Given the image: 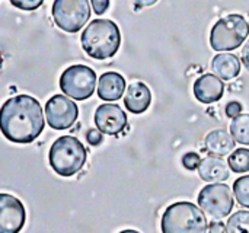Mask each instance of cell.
Here are the masks:
<instances>
[{
    "instance_id": "obj_15",
    "label": "cell",
    "mask_w": 249,
    "mask_h": 233,
    "mask_svg": "<svg viewBox=\"0 0 249 233\" xmlns=\"http://www.w3.org/2000/svg\"><path fill=\"white\" fill-rule=\"evenodd\" d=\"M236 140L233 139L232 134H229L226 130H213L206 136V149L210 155L223 158L229 153L235 152V143Z\"/></svg>"
},
{
    "instance_id": "obj_28",
    "label": "cell",
    "mask_w": 249,
    "mask_h": 233,
    "mask_svg": "<svg viewBox=\"0 0 249 233\" xmlns=\"http://www.w3.org/2000/svg\"><path fill=\"white\" fill-rule=\"evenodd\" d=\"M242 63L249 70V39L245 42V47L242 48Z\"/></svg>"
},
{
    "instance_id": "obj_8",
    "label": "cell",
    "mask_w": 249,
    "mask_h": 233,
    "mask_svg": "<svg viewBox=\"0 0 249 233\" xmlns=\"http://www.w3.org/2000/svg\"><path fill=\"white\" fill-rule=\"evenodd\" d=\"M198 206L212 219L222 220L232 213L235 201L226 184H209L198 194Z\"/></svg>"
},
{
    "instance_id": "obj_5",
    "label": "cell",
    "mask_w": 249,
    "mask_h": 233,
    "mask_svg": "<svg viewBox=\"0 0 249 233\" xmlns=\"http://www.w3.org/2000/svg\"><path fill=\"white\" fill-rule=\"evenodd\" d=\"M249 35V23L242 15L232 13L219 19L210 32V45L216 51L239 48Z\"/></svg>"
},
{
    "instance_id": "obj_25",
    "label": "cell",
    "mask_w": 249,
    "mask_h": 233,
    "mask_svg": "<svg viewBox=\"0 0 249 233\" xmlns=\"http://www.w3.org/2000/svg\"><path fill=\"white\" fill-rule=\"evenodd\" d=\"M86 139H88V143L90 146H99L102 143V140H104L102 133L96 131V130H89L88 134H86Z\"/></svg>"
},
{
    "instance_id": "obj_4",
    "label": "cell",
    "mask_w": 249,
    "mask_h": 233,
    "mask_svg": "<svg viewBox=\"0 0 249 233\" xmlns=\"http://www.w3.org/2000/svg\"><path fill=\"white\" fill-rule=\"evenodd\" d=\"M162 233H207V219L198 206L190 201H178L163 212Z\"/></svg>"
},
{
    "instance_id": "obj_14",
    "label": "cell",
    "mask_w": 249,
    "mask_h": 233,
    "mask_svg": "<svg viewBox=\"0 0 249 233\" xmlns=\"http://www.w3.org/2000/svg\"><path fill=\"white\" fill-rule=\"evenodd\" d=\"M125 90V79L117 72H107L99 77L98 96L104 101H118Z\"/></svg>"
},
{
    "instance_id": "obj_19",
    "label": "cell",
    "mask_w": 249,
    "mask_h": 233,
    "mask_svg": "<svg viewBox=\"0 0 249 233\" xmlns=\"http://www.w3.org/2000/svg\"><path fill=\"white\" fill-rule=\"evenodd\" d=\"M226 233H249V212L239 210L233 213L226 223Z\"/></svg>"
},
{
    "instance_id": "obj_10",
    "label": "cell",
    "mask_w": 249,
    "mask_h": 233,
    "mask_svg": "<svg viewBox=\"0 0 249 233\" xmlns=\"http://www.w3.org/2000/svg\"><path fill=\"white\" fill-rule=\"evenodd\" d=\"M26 222L22 201L10 194H0V233H19Z\"/></svg>"
},
{
    "instance_id": "obj_26",
    "label": "cell",
    "mask_w": 249,
    "mask_h": 233,
    "mask_svg": "<svg viewBox=\"0 0 249 233\" xmlns=\"http://www.w3.org/2000/svg\"><path fill=\"white\" fill-rule=\"evenodd\" d=\"M92 7L96 15H102L109 7V0H92Z\"/></svg>"
},
{
    "instance_id": "obj_7",
    "label": "cell",
    "mask_w": 249,
    "mask_h": 233,
    "mask_svg": "<svg viewBox=\"0 0 249 233\" xmlns=\"http://www.w3.org/2000/svg\"><path fill=\"white\" fill-rule=\"evenodd\" d=\"M96 86V73L83 64H74L67 67L60 76V89L67 96L76 101H85L90 98Z\"/></svg>"
},
{
    "instance_id": "obj_13",
    "label": "cell",
    "mask_w": 249,
    "mask_h": 233,
    "mask_svg": "<svg viewBox=\"0 0 249 233\" xmlns=\"http://www.w3.org/2000/svg\"><path fill=\"white\" fill-rule=\"evenodd\" d=\"M152 102V92L143 82H134L128 86L124 105L133 114H143Z\"/></svg>"
},
{
    "instance_id": "obj_29",
    "label": "cell",
    "mask_w": 249,
    "mask_h": 233,
    "mask_svg": "<svg viewBox=\"0 0 249 233\" xmlns=\"http://www.w3.org/2000/svg\"><path fill=\"white\" fill-rule=\"evenodd\" d=\"M158 0H133V3L137 7H147V6H153Z\"/></svg>"
},
{
    "instance_id": "obj_3",
    "label": "cell",
    "mask_w": 249,
    "mask_h": 233,
    "mask_svg": "<svg viewBox=\"0 0 249 233\" xmlns=\"http://www.w3.org/2000/svg\"><path fill=\"white\" fill-rule=\"evenodd\" d=\"M88 152L82 142L74 136L58 137L50 149L48 161L51 169L64 178L76 175L85 166Z\"/></svg>"
},
{
    "instance_id": "obj_6",
    "label": "cell",
    "mask_w": 249,
    "mask_h": 233,
    "mask_svg": "<svg viewBox=\"0 0 249 233\" xmlns=\"http://www.w3.org/2000/svg\"><path fill=\"white\" fill-rule=\"evenodd\" d=\"M53 19L64 32H79L90 18V6L88 0H54Z\"/></svg>"
},
{
    "instance_id": "obj_27",
    "label": "cell",
    "mask_w": 249,
    "mask_h": 233,
    "mask_svg": "<svg viewBox=\"0 0 249 233\" xmlns=\"http://www.w3.org/2000/svg\"><path fill=\"white\" fill-rule=\"evenodd\" d=\"M226 232V228L223 225V222H219V220H214L210 223V228H209V233H225Z\"/></svg>"
},
{
    "instance_id": "obj_12",
    "label": "cell",
    "mask_w": 249,
    "mask_h": 233,
    "mask_svg": "<svg viewBox=\"0 0 249 233\" xmlns=\"http://www.w3.org/2000/svg\"><path fill=\"white\" fill-rule=\"evenodd\" d=\"M225 83L216 74H203L194 83V96L203 104H214L222 99Z\"/></svg>"
},
{
    "instance_id": "obj_22",
    "label": "cell",
    "mask_w": 249,
    "mask_h": 233,
    "mask_svg": "<svg viewBox=\"0 0 249 233\" xmlns=\"http://www.w3.org/2000/svg\"><path fill=\"white\" fill-rule=\"evenodd\" d=\"M200 163H201V159H200V156L196 152H188V153H185L182 156V165L188 171L198 169L200 168Z\"/></svg>"
},
{
    "instance_id": "obj_17",
    "label": "cell",
    "mask_w": 249,
    "mask_h": 233,
    "mask_svg": "<svg viewBox=\"0 0 249 233\" xmlns=\"http://www.w3.org/2000/svg\"><path fill=\"white\" fill-rule=\"evenodd\" d=\"M212 69L222 80H232L241 73V61L235 54L222 53L213 58Z\"/></svg>"
},
{
    "instance_id": "obj_1",
    "label": "cell",
    "mask_w": 249,
    "mask_h": 233,
    "mask_svg": "<svg viewBox=\"0 0 249 233\" xmlns=\"http://www.w3.org/2000/svg\"><path fill=\"white\" fill-rule=\"evenodd\" d=\"M45 127L41 104L29 95H18L7 99L0 112L3 136L19 144L35 142Z\"/></svg>"
},
{
    "instance_id": "obj_16",
    "label": "cell",
    "mask_w": 249,
    "mask_h": 233,
    "mask_svg": "<svg viewBox=\"0 0 249 233\" xmlns=\"http://www.w3.org/2000/svg\"><path fill=\"white\" fill-rule=\"evenodd\" d=\"M198 175L206 182L219 184L229 178V168L223 159L217 156H209L201 161L198 168Z\"/></svg>"
},
{
    "instance_id": "obj_11",
    "label": "cell",
    "mask_w": 249,
    "mask_h": 233,
    "mask_svg": "<svg viewBox=\"0 0 249 233\" xmlns=\"http://www.w3.org/2000/svg\"><path fill=\"white\" fill-rule=\"evenodd\" d=\"M127 124L125 112L115 104L99 105L95 111V125L102 134L118 136L125 130Z\"/></svg>"
},
{
    "instance_id": "obj_2",
    "label": "cell",
    "mask_w": 249,
    "mask_h": 233,
    "mask_svg": "<svg viewBox=\"0 0 249 233\" xmlns=\"http://www.w3.org/2000/svg\"><path fill=\"white\" fill-rule=\"evenodd\" d=\"M80 42L89 57L96 60L111 58L120 50V28L109 19H95L82 32Z\"/></svg>"
},
{
    "instance_id": "obj_30",
    "label": "cell",
    "mask_w": 249,
    "mask_h": 233,
    "mask_svg": "<svg viewBox=\"0 0 249 233\" xmlns=\"http://www.w3.org/2000/svg\"><path fill=\"white\" fill-rule=\"evenodd\" d=\"M120 233H140V232H137V231H133V229H125V231H123V232H120Z\"/></svg>"
},
{
    "instance_id": "obj_9",
    "label": "cell",
    "mask_w": 249,
    "mask_h": 233,
    "mask_svg": "<svg viewBox=\"0 0 249 233\" xmlns=\"http://www.w3.org/2000/svg\"><path fill=\"white\" fill-rule=\"evenodd\" d=\"M45 115L47 124L51 128L66 130L76 123L79 108L73 101H70V98L64 95H54L45 104Z\"/></svg>"
},
{
    "instance_id": "obj_23",
    "label": "cell",
    "mask_w": 249,
    "mask_h": 233,
    "mask_svg": "<svg viewBox=\"0 0 249 233\" xmlns=\"http://www.w3.org/2000/svg\"><path fill=\"white\" fill-rule=\"evenodd\" d=\"M15 7L20 9V10H26V12H31V10H35L38 9L44 0H9Z\"/></svg>"
},
{
    "instance_id": "obj_24",
    "label": "cell",
    "mask_w": 249,
    "mask_h": 233,
    "mask_svg": "<svg viewBox=\"0 0 249 233\" xmlns=\"http://www.w3.org/2000/svg\"><path fill=\"white\" fill-rule=\"evenodd\" d=\"M226 115L228 117H231V118H236V117H239L241 115V112H242V105H241V102H238V101H232V102H229L228 105H226Z\"/></svg>"
},
{
    "instance_id": "obj_20",
    "label": "cell",
    "mask_w": 249,
    "mask_h": 233,
    "mask_svg": "<svg viewBox=\"0 0 249 233\" xmlns=\"http://www.w3.org/2000/svg\"><path fill=\"white\" fill-rule=\"evenodd\" d=\"M231 169L236 174H245L249 171V149H236L228 161Z\"/></svg>"
},
{
    "instance_id": "obj_21",
    "label": "cell",
    "mask_w": 249,
    "mask_h": 233,
    "mask_svg": "<svg viewBox=\"0 0 249 233\" xmlns=\"http://www.w3.org/2000/svg\"><path fill=\"white\" fill-rule=\"evenodd\" d=\"M233 194L236 197V201L245 207L249 209V175L241 177L235 181L233 184Z\"/></svg>"
},
{
    "instance_id": "obj_18",
    "label": "cell",
    "mask_w": 249,
    "mask_h": 233,
    "mask_svg": "<svg viewBox=\"0 0 249 233\" xmlns=\"http://www.w3.org/2000/svg\"><path fill=\"white\" fill-rule=\"evenodd\" d=\"M231 133L238 143L249 146V114H241L239 117L233 118L231 124Z\"/></svg>"
}]
</instances>
